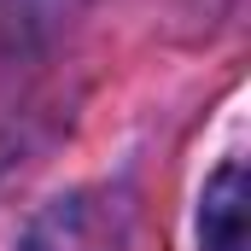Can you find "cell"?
I'll list each match as a JSON object with an SVG mask.
<instances>
[{
	"label": "cell",
	"mask_w": 251,
	"mask_h": 251,
	"mask_svg": "<svg viewBox=\"0 0 251 251\" xmlns=\"http://www.w3.org/2000/svg\"><path fill=\"white\" fill-rule=\"evenodd\" d=\"M123 234H128L123 199L105 187H82V193L53 199L29 222L18 251H123Z\"/></svg>",
	"instance_id": "cell-1"
},
{
	"label": "cell",
	"mask_w": 251,
	"mask_h": 251,
	"mask_svg": "<svg viewBox=\"0 0 251 251\" xmlns=\"http://www.w3.org/2000/svg\"><path fill=\"white\" fill-rule=\"evenodd\" d=\"M199 234L204 251H251V228H246V170L240 164H222L204 187L199 204Z\"/></svg>",
	"instance_id": "cell-2"
}]
</instances>
